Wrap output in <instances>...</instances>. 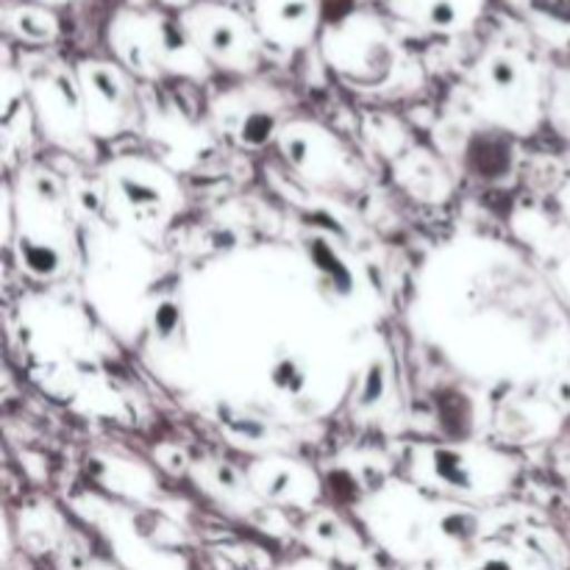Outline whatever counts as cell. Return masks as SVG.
<instances>
[{
  "instance_id": "cell-1",
  "label": "cell",
  "mask_w": 570,
  "mask_h": 570,
  "mask_svg": "<svg viewBox=\"0 0 570 570\" xmlns=\"http://www.w3.org/2000/svg\"><path fill=\"white\" fill-rule=\"evenodd\" d=\"M106 39L117 65L126 67L134 78L159 81L165 76H176L198 81L212 72L209 61L189 39L181 17L159 6L120 9L109 20Z\"/></svg>"
},
{
  "instance_id": "cell-2",
  "label": "cell",
  "mask_w": 570,
  "mask_h": 570,
  "mask_svg": "<svg viewBox=\"0 0 570 570\" xmlns=\"http://www.w3.org/2000/svg\"><path fill=\"white\" fill-rule=\"evenodd\" d=\"M321 53L354 89H382L410 65L395 20L373 9H351L323 26Z\"/></svg>"
},
{
  "instance_id": "cell-3",
  "label": "cell",
  "mask_w": 570,
  "mask_h": 570,
  "mask_svg": "<svg viewBox=\"0 0 570 570\" xmlns=\"http://www.w3.org/2000/svg\"><path fill=\"white\" fill-rule=\"evenodd\" d=\"M471 95L479 111L495 128H523L527 120H538L540 78L534 61L515 45H493L471 67Z\"/></svg>"
},
{
  "instance_id": "cell-4",
  "label": "cell",
  "mask_w": 570,
  "mask_h": 570,
  "mask_svg": "<svg viewBox=\"0 0 570 570\" xmlns=\"http://www.w3.org/2000/svg\"><path fill=\"white\" fill-rule=\"evenodd\" d=\"M178 17L212 70L234 76L259 70L267 45L248 9L232 0H195Z\"/></svg>"
},
{
  "instance_id": "cell-5",
  "label": "cell",
  "mask_w": 570,
  "mask_h": 570,
  "mask_svg": "<svg viewBox=\"0 0 570 570\" xmlns=\"http://www.w3.org/2000/svg\"><path fill=\"white\" fill-rule=\"evenodd\" d=\"M20 76L26 81L28 100H31L45 134L53 142L76 148L78 139H81V131L89 128L76 67H67L59 59H42V56H37V59H31V65L26 70H20Z\"/></svg>"
},
{
  "instance_id": "cell-6",
  "label": "cell",
  "mask_w": 570,
  "mask_h": 570,
  "mask_svg": "<svg viewBox=\"0 0 570 570\" xmlns=\"http://www.w3.org/2000/svg\"><path fill=\"white\" fill-rule=\"evenodd\" d=\"M89 131L98 137L120 134L137 120L134 76L115 59H81L76 65Z\"/></svg>"
},
{
  "instance_id": "cell-7",
  "label": "cell",
  "mask_w": 570,
  "mask_h": 570,
  "mask_svg": "<svg viewBox=\"0 0 570 570\" xmlns=\"http://www.w3.org/2000/svg\"><path fill=\"white\" fill-rule=\"evenodd\" d=\"M215 120L226 128L232 139L248 148L271 142L278 128V115H282V98L271 87H237L223 92L212 106Z\"/></svg>"
},
{
  "instance_id": "cell-8",
  "label": "cell",
  "mask_w": 570,
  "mask_h": 570,
  "mask_svg": "<svg viewBox=\"0 0 570 570\" xmlns=\"http://www.w3.org/2000/svg\"><path fill=\"white\" fill-rule=\"evenodd\" d=\"M248 11L267 48L295 53L321 39V0H248Z\"/></svg>"
},
{
  "instance_id": "cell-9",
  "label": "cell",
  "mask_w": 570,
  "mask_h": 570,
  "mask_svg": "<svg viewBox=\"0 0 570 570\" xmlns=\"http://www.w3.org/2000/svg\"><path fill=\"white\" fill-rule=\"evenodd\" d=\"M488 11V0H387L395 22L432 37H460L471 31Z\"/></svg>"
},
{
  "instance_id": "cell-10",
  "label": "cell",
  "mask_w": 570,
  "mask_h": 570,
  "mask_svg": "<svg viewBox=\"0 0 570 570\" xmlns=\"http://www.w3.org/2000/svg\"><path fill=\"white\" fill-rule=\"evenodd\" d=\"M429 471H432V482L440 490L449 493H465V495H484L488 490V479H482L479 465H488L495 460L490 451H479L473 445L460 449V445H445V449H429Z\"/></svg>"
},
{
  "instance_id": "cell-11",
  "label": "cell",
  "mask_w": 570,
  "mask_h": 570,
  "mask_svg": "<svg viewBox=\"0 0 570 570\" xmlns=\"http://www.w3.org/2000/svg\"><path fill=\"white\" fill-rule=\"evenodd\" d=\"M0 20L6 37L33 50L50 48L61 37V20L56 9L39 0H6Z\"/></svg>"
},
{
  "instance_id": "cell-12",
  "label": "cell",
  "mask_w": 570,
  "mask_h": 570,
  "mask_svg": "<svg viewBox=\"0 0 570 570\" xmlns=\"http://www.w3.org/2000/svg\"><path fill=\"white\" fill-rule=\"evenodd\" d=\"M248 484L254 493L265 495V499L301 501L317 495L315 476L306 473L298 462H259L256 468H250Z\"/></svg>"
},
{
  "instance_id": "cell-13",
  "label": "cell",
  "mask_w": 570,
  "mask_h": 570,
  "mask_svg": "<svg viewBox=\"0 0 570 570\" xmlns=\"http://www.w3.org/2000/svg\"><path fill=\"white\" fill-rule=\"evenodd\" d=\"M543 31L570 33V0H512Z\"/></svg>"
},
{
  "instance_id": "cell-14",
  "label": "cell",
  "mask_w": 570,
  "mask_h": 570,
  "mask_svg": "<svg viewBox=\"0 0 570 570\" xmlns=\"http://www.w3.org/2000/svg\"><path fill=\"white\" fill-rule=\"evenodd\" d=\"M156 3H159V9H167V11H176V14H181V11L189 9L195 0H156Z\"/></svg>"
},
{
  "instance_id": "cell-15",
  "label": "cell",
  "mask_w": 570,
  "mask_h": 570,
  "mask_svg": "<svg viewBox=\"0 0 570 570\" xmlns=\"http://www.w3.org/2000/svg\"><path fill=\"white\" fill-rule=\"evenodd\" d=\"M482 570H510V568H507L504 562H488Z\"/></svg>"
},
{
  "instance_id": "cell-16",
  "label": "cell",
  "mask_w": 570,
  "mask_h": 570,
  "mask_svg": "<svg viewBox=\"0 0 570 570\" xmlns=\"http://www.w3.org/2000/svg\"><path fill=\"white\" fill-rule=\"evenodd\" d=\"M39 3H45V6H65V3H72V0H39Z\"/></svg>"
},
{
  "instance_id": "cell-17",
  "label": "cell",
  "mask_w": 570,
  "mask_h": 570,
  "mask_svg": "<svg viewBox=\"0 0 570 570\" xmlns=\"http://www.w3.org/2000/svg\"><path fill=\"white\" fill-rule=\"evenodd\" d=\"M232 3H243V0H232Z\"/></svg>"
}]
</instances>
